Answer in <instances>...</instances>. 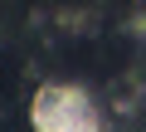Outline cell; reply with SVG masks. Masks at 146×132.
Masks as SVG:
<instances>
[{"label":"cell","instance_id":"1","mask_svg":"<svg viewBox=\"0 0 146 132\" xmlns=\"http://www.w3.org/2000/svg\"><path fill=\"white\" fill-rule=\"evenodd\" d=\"M34 132H102V113L83 88L68 83H44L29 103Z\"/></svg>","mask_w":146,"mask_h":132}]
</instances>
